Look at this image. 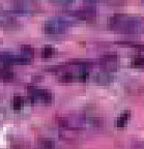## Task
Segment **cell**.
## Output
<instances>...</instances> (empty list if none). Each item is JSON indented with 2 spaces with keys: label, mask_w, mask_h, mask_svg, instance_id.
<instances>
[{
  "label": "cell",
  "mask_w": 144,
  "mask_h": 149,
  "mask_svg": "<svg viewBox=\"0 0 144 149\" xmlns=\"http://www.w3.org/2000/svg\"><path fill=\"white\" fill-rule=\"evenodd\" d=\"M144 23V18L133 15L118 14L108 18L107 24L113 30L123 32H135Z\"/></svg>",
  "instance_id": "6da1fadb"
},
{
  "label": "cell",
  "mask_w": 144,
  "mask_h": 149,
  "mask_svg": "<svg viewBox=\"0 0 144 149\" xmlns=\"http://www.w3.org/2000/svg\"><path fill=\"white\" fill-rule=\"evenodd\" d=\"M8 10L21 15H34L43 12V6L38 1L34 0H19L9 3Z\"/></svg>",
  "instance_id": "7a4b0ae2"
},
{
  "label": "cell",
  "mask_w": 144,
  "mask_h": 149,
  "mask_svg": "<svg viewBox=\"0 0 144 149\" xmlns=\"http://www.w3.org/2000/svg\"><path fill=\"white\" fill-rule=\"evenodd\" d=\"M73 22L65 17H54L47 20L44 24V31L46 34L57 35L61 34Z\"/></svg>",
  "instance_id": "3957f363"
},
{
  "label": "cell",
  "mask_w": 144,
  "mask_h": 149,
  "mask_svg": "<svg viewBox=\"0 0 144 149\" xmlns=\"http://www.w3.org/2000/svg\"><path fill=\"white\" fill-rule=\"evenodd\" d=\"M29 92V98L32 102H41L44 104H49L53 100V94L49 90L45 88H40L36 86H29L28 87Z\"/></svg>",
  "instance_id": "277c9868"
},
{
  "label": "cell",
  "mask_w": 144,
  "mask_h": 149,
  "mask_svg": "<svg viewBox=\"0 0 144 149\" xmlns=\"http://www.w3.org/2000/svg\"><path fill=\"white\" fill-rule=\"evenodd\" d=\"M66 16L78 20H92L96 16V9L92 6L82 7V8L74 9L65 13Z\"/></svg>",
  "instance_id": "5b68a950"
},
{
  "label": "cell",
  "mask_w": 144,
  "mask_h": 149,
  "mask_svg": "<svg viewBox=\"0 0 144 149\" xmlns=\"http://www.w3.org/2000/svg\"><path fill=\"white\" fill-rule=\"evenodd\" d=\"M0 59L5 65L10 64H27L31 61L30 58L23 55H16L10 53H0Z\"/></svg>",
  "instance_id": "8992f818"
},
{
  "label": "cell",
  "mask_w": 144,
  "mask_h": 149,
  "mask_svg": "<svg viewBox=\"0 0 144 149\" xmlns=\"http://www.w3.org/2000/svg\"><path fill=\"white\" fill-rule=\"evenodd\" d=\"M117 64H118V57L116 54H106L101 58V65L105 70L112 72L116 70Z\"/></svg>",
  "instance_id": "52a82bcc"
},
{
  "label": "cell",
  "mask_w": 144,
  "mask_h": 149,
  "mask_svg": "<svg viewBox=\"0 0 144 149\" xmlns=\"http://www.w3.org/2000/svg\"><path fill=\"white\" fill-rule=\"evenodd\" d=\"M95 82H98L99 84H109L113 81V76H112L111 72H108V70H102V72H98L95 74L94 78Z\"/></svg>",
  "instance_id": "ba28073f"
},
{
  "label": "cell",
  "mask_w": 144,
  "mask_h": 149,
  "mask_svg": "<svg viewBox=\"0 0 144 149\" xmlns=\"http://www.w3.org/2000/svg\"><path fill=\"white\" fill-rule=\"evenodd\" d=\"M131 116V112L129 110H126V111H123L120 113L118 117L116 119V126L117 127H124L128 123L129 119H130Z\"/></svg>",
  "instance_id": "9c48e42d"
},
{
  "label": "cell",
  "mask_w": 144,
  "mask_h": 149,
  "mask_svg": "<svg viewBox=\"0 0 144 149\" xmlns=\"http://www.w3.org/2000/svg\"><path fill=\"white\" fill-rule=\"evenodd\" d=\"M0 23L4 26H7V27H12V26L17 25L18 22L13 17H9L5 13H0Z\"/></svg>",
  "instance_id": "30bf717a"
},
{
  "label": "cell",
  "mask_w": 144,
  "mask_h": 149,
  "mask_svg": "<svg viewBox=\"0 0 144 149\" xmlns=\"http://www.w3.org/2000/svg\"><path fill=\"white\" fill-rule=\"evenodd\" d=\"M0 79L3 81H10L14 79V72L10 70L9 65H5L0 70Z\"/></svg>",
  "instance_id": "8fae6325"
},
{
  "label": "cell",
  "mask_w": 144,
  "mask_h": 149,
  "mask_svg": "<svg viewBox=\"0 0 144 149\" xmlns=\"http://www.w3.org/2000/svg\"><path fill=\"white\" fill-rule=\"evenodd\" d=\"M38 149H56V144L53 140L44 138L38 142Z\"/></svg>",
  "instance_id": "7c38bea8"
},
{
  "label": "cell",
  "mask_w": 144,
  "mask_h": 149,
  "mask_svg": "<svg viewBox=\"0 0 144 149\" xmlns=\"http://www.w3.org/2000/svg\"><path fill=\"white\" fill-rule=\"evenodd\" d=\"M56 50L53 46H50V45H47L43 48L42 50V56L43 58H50L55 54Z\"/></svg>",
  "instance_id": "4fadbf2b"
},
{
  "label": "cell",
  "mask_w": 144,
  "mask_h": 149,
  "mask_svg": "<svg viewBox=\"0 0 144 149\" xmlns=\"http://www.w3.org/2000/svg\"><path fill=\"white\" fill-rule=\"evenodd\" d=\"M21 51H22V55L25 56V57H28V58H30L33 56L34 54V50L31 46L29 45H23L21 47Z\"/></svg>",
  "instance_id": "5bb4252c"
},
{
  "label": "cell",
  "mask_w": 144,
  "mask_h": 149,
  "mask_svg": "<svg viewBox=\"0 0 144 149\" xmlns=\"http://www.w3.org/2000/svg\"><path fill=\"white\" fill-rule=\"evenodd\" d=\"M117 44L122 45V46L130 47L133 49L137 50H144V44H140V42H118Z\"/></svg>",
  "instance_id": "9a60e30c"
},
{
  "label": "cell",
  "mask_w": 144,
  "mask_h": 149,
  "mask_svg": "<svg viewBox=\"0 0 144 149\" xmlns=\"http://www.w3.org/2000/svg\"><path fill=\"white\" fill-rule=\"evenodd\" d=\"M131 65L133 68H144V57L142 56H136L131 60Z\"/></svg>",
  "instance_id": "2e32d148"
},
{
  "label": "cell",
  "mask_w": 144,
  "mask_h": 149,
  "mask_svg": "<svg viewBox=\"0 0 144 149\" xmlns=\"http://www.w3.org/2000/svg\"><path fill=\"white\" fill-rule=\"evenodd\" d=\"M24 105V98L22 96L19 95H15L14 98H13V107H14L15 110H19L21 109Z\"/></svg>",
  "instance_id": "e0dca14e"
},
{
  "label": "cell",
  "mask_w": 144,
  "mask_h": 149,
  "mask_svg": "<svg viewBox=\"0 0 144 149\" xmlns=\"http://www.w3.org/2000/svg\"><path fill=\"white\" fill-rule=\"evenodd\" d=\"M50 2H54V3H61V4H68V3L73 2L74 0H48Z\"/></svg>",
  "instance_id": "ac0fdd59"
},
{
  "label": "cell",
  "mask_w": 144,
  "mask_h": 149,
  "mask_svg": "<svg viewBox=\"0 0 144 149\" xmlns=\"http://www.w3.org/2000/svg\"><path fill=\"white\" fill-rule=\"evenodd\" d=\"M86 1H88V2H105L107 0H86Z\"/></svg>",
  "instance_id": "d6986e66"
},
{
  "label": "cell",
  "mask_w": 144,
  "mask_h": 149,
  "mask_svg": "<svg viewBox=\"0 0 144 149\" xmlns=\"http://www.w3.org/2000/svg\"><path fill=\"white\" fill-rule=\"evenodd\" d=\"M135 149H144V147H138V148H135Z\"/></svg>",
  "instance_id": "ffe728a7"
},
{
  "label": "cell",
  "mask_w": 144,
  "mask_h": 149,
  "mask_svg": "<svg viewBox=\"0 0 144 149\" xmlns=\"http://www.w3.org/2000/svg\"><path fill=\"white\" fill-rule=\"evenodd\" d=\"M142 2H143V3H144V0H142Z\"/></svg>",
  "instance_id": "44dd1931"
}]
</instances>
